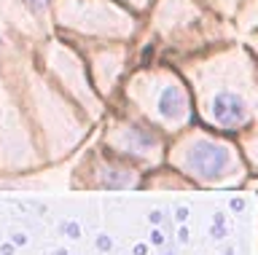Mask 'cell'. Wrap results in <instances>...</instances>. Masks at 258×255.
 <instances>
[{"label": "cell", "instance_id": "obj_1", "mask_svg": "<svg viewBox=\"0 0 258 255\" xmlns=\"http://www.w3.org/2000/svg\"><path fill=\"white\" fill-rule=\"evenodd\" d=\"M191 86L197 121L237 137L258 124V57L242 38L175 62Z\"/></svg>", "mask_w": 258, "mask_h": 255}, {"label": "cell", "instance_id": "obj_2", "mask_svg": "<svg viewBox=\"0 0 258 255\" xmlns=\"http://www.w3.org/2000/svg\"><path fill=\"white\" fill-rule=\"evenodd\" d=\"M143 19V57L153 59L177 62L239 38L237 27L210 11L202 0H153Z\"/></svg>", "mask_w": 258, "mask_h": 255}, {"label": "cell", "instance_id": "obj_3", "mask_svg": "<svg viewBox=\"0 0 258 255\" xmlns=\"http://www.w3.org/2000/svg\"><path fill=\"white\" fill-rule=\"evenodd\" d=\"M116 100L148 118L167 137L197 124L191 86L180 67L169 59L140 57L126 73Z\"/></svg>", "mask_w": 258, "mask_h": 255}, {"label": "cell", "instance_id": "obj_4", "mask_svg": "<svg viewBox=\"0 0 258 255\" xmlns=\"http://www.w3.org/2000/svg\"><path fill=\"white\" fill-rule=\"evenodd\" d=\"M167 161L180 175L202 183V186L237 183L245 178L247 164L237 137L215 132L199 121L169 137Z\"/></svg>", "mask_w": 258, "mask_h": 255}, {"label": "cell", "instance_id": "obj_5", "mask_svg": "<svg viewBox=\"0 0 258 255\" xmlns=\"http://www.w3.org/2000/svg\"><path fill=\"white\" fill-rule=\"evenodd\" d=\"M59 25L97 41H137L143 35V14L132 11L121 0H59Z\"/></svg>", "mask_w": 258, "mask_h": 255}, {"label": "cell", "instance_id": "obj_6", "mask_svg": "<svg viewBox=\"0 0 258 255\" xmlns=\"http://www.w3.org/2000/svg\"><path fill=\"white\" fill-rule=\"evenodd\" d=\"M113 153H118L126 161H143V164H161L167 158V145L169 137L159 126H153L148 118L135 113L129 105L116 100L113 116L105 134Z\"/></svg>", "mask_w": 258, "mask_h": 255}, {"label": "cell", "instance_id": "obj_7", "mask_svg": "<svg viewBox=\"0 0 258 255\" xmlns=\"http://www.w3.org/2000/svg\"><path fill=\"white\" fill-rule=\"evenodd\" d=\"M97 49L89 57L94 92L105 100H116L126 73L135 65V43L132 41H97Z\"/></svg>", "mask_w": 258, "mask_h": 255}, {"label": "cell", "instance_id": "obj_8", "mask_svg": "<svg viewBox=\"0 0 258 255\" xmlns=\"http://www.w3.org/2000/svg\"><path fill=\"white\" fill-rule=\"evenodd\" d=\"M231 25L237 27L239 38L258 33V0H242L237 14H234V19H231Z\"/></svg>", "mask_w": 258, "mask_h": 255}, {"label": "cell", "instance_id": "obj_9", "mask_svg": "<svg viewBox=\"0 0 258 255\" xmlns=\"http://www.w3.org/2000/svg\"><path fill=\"white\" fill-rule=\"evenodd\" d=\"M237 142L242 148V156H245V161H250L253 166H258V124L247 126L245 132L237 134Z\"/></svg>", "mask_w": 258, "mask_h": 255}, {"label": "cell", "instance_id": "obj_10", "mask_svg": "<svg viewBox=\"0 0 258 255\" xmlns=\"http://www.w3.org/2000/svg\"><path fill=\"white\" fill-rule=\"evenodd\" d=\"M202 3H205L210 11H215L218 17H223V19H229V22H231L242 0H202Z\"/></svg>", "mask_w": 258, "mask_h": 255}, {"label": "cell", "instance_id": "obj_11", "mask_svg": "<svg viewBox=\"0 0 258 255\" xmlns=\"http://www.w3.org/2000/svg\"><path fill=\"white\" fill-rule=\"evenodd\" d=\"M121 3L129 6L132 11H137V14H143V17H145V11L151 9V3H153V0H121Z\"/></svg>", "mask_w": 258, "mask_h": 255}, {"label": "cell", "instance_id": "obj_12", "mask_svg": "<svg viewBox=\"0 0 258 255\" xmlns=\"http://www.w3.org/2000/svg\"><path fill=\"white\" fill-rule=\"evenodd\" d=\"M24 6H27L30 11H43L46 6H48V0H22Z\"/></svg>", "mask_w": 258, "mask_h": 255}, {"label": "cell", "instance_id": "obj_13", "mask_svg": "<svg viewBox=\"0 0 258 255\" xmlns=\"http://www.w3.org/2000/svg\"><path fill=\"white\" fill-rule=\"evenodd\" d=\"M242 41H245V43L250 46V51H253L255 57H258V33H250V35H245V38H242Z\"/></svg>", "mask_w": 258, "mask_h": 255}]
</instances>
